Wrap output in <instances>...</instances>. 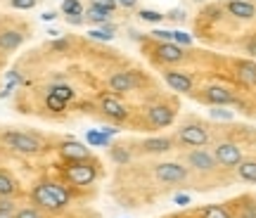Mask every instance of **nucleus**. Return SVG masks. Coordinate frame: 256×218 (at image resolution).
Segmentation results:
<instances>
[{
  "mask_svg": "<svg viewBox=\"0 0 256 218\" xmlns=\"http://www.w3.org/2000/svg\"><path fill=\"white\" fill-rule=\"evenodd\" d=\"M31 200H34V204H36L38 209L62 211L64 206H69L72 194H69V190H66L64 185H60V182L43 180V182H38L36 188L31 190Z\"/></svg>",
  "mask_w": 256,
  "mask_h": 218,
  "instance_id": "1",
  "label": "nucleus"
},
{
  "mask_svg": "<svg viewBox=\"0 0 256 218\" xmlns=\"http://www.w3.org/2000/svg\"><path fill=\"white\" fill-rule=\"evenodd\" d=\"M2 142H5L12 152L24 154V156H34V154H40V152H43V142H40V138L31 136V133L8 130V133H2Z\"/></svg>",
  "mask_w": 256,
  "mask_h": 218,
  "instance_id": "2",
  "label": "nucleus"
},
{
  "mask_svg": "<svg viewBox=\"0 0 256 218\" xmlns=\"http://www.w3.org/2000/svg\"><path fill=\"white\" fill-rule=\"evenodd\" d=\"M64 178L72 182V185H90V182L98 180V168H95V164L92 162H69L66 164V168H64Z\"/></svg>",
  "mask_w": 256,
  "mask_h": 218,
  "instance_id": "3",
  "label": "nucleus"
},
{
  "mask_svg": "<svg viewBox=\"0 0 256 218\" xmlns=\"http://www.w3.org/2000/svg\"><path fill=\"white\" fill-rule=\"evenodd\" d=\"M185 162H188V168H192V171H197V173H214L218 168V164L214 159V152L204 150V147L192 150L190 154L185 156Z\"/></svg>",
  "mask_w": 256,
  "mask_h": 218,
  "instance_id": "4",
  "label": "nucleus"
},
{
  "mask_svg": "<svg viewBox=\"0 0 256 218\" xmlns=\"http://www.w3.org/2000/svg\"><path fill=\"white\" fill-rule=\"evenodd\" d=\"M154 176H156V180H162V182H185L188 176H190V168L183 166V164L164 162L154 166Z\"/></svg>",
  "mask_w": 256,
  "mask_h": 218,
  "instance_id": "5",
  "label": "nucleus"
},
{
  "mask_svg": "<svg viewBox=\"0 0 256 218\" xmlns=\"http://www.w3.org/2000/svg\"><path fill=\"white\" fill-rule=\"evenodd\" d=\"M214 159L223 168H238V164L242 162V152L235 142H218L214 147Z\"/></svg>",
  "mask_w": 256,
  "mask_h": 218,
  "instance_id": "6",
  "label": "nucleus"
},
{
  "mask_svg": "<svg viewBox=\"0 0 256 218\" xmlns=\"http://www.w3.org/2000/svg\"><path fill=\"white\" fill-rule=\"evenodd\" d=\"M178 140L188 147H204L209 142V130L200 124H188L178 130Z\"/></svg>",
  "mask_w": 256,
  "mask_h": 218,
  "instance_id": "7",
  "label": "nucleus"
},
{
  "mask_svg": "<svg viewBox=\"0 0 256 218\" xmlns=\"http://www.w3.org/2000/svg\"><path fill=\"white\" fill-rule=\"evenodd\" d=\"M60 154H62V159H66V162H86V159H90V150L83 145V142L66 140V142H62V147H60Z\"/></svg>",
  "mask_w": 256,
  "mask_h": 218,
  "instance_id": "8",
  "label": "nucleus"
},
{
  "mask_svg": "<svg viewBox=\"0 0 256 218\" xmlns=\"http://www.w3.org/2000/svg\"><path fill=\"white\" fill-rule=\"evenodd\" d=\"M138 88V78L130 72H116L110 76V90L114 92H130Z\"/></svg>",
  "mask_w": 256,
  "mask_h": 218,
  "instance_id": "9",
  "label": "nucleus"
},
{
  "mask_svg": "<svg viewBox=\"0 0 256 218\" xmlns=\"http://www.w3.org/2000/svg\"><path fill=\"white\" fill-rule=\"evenodd\" d=\"M174 109H168L166 104H154V107H150L147 112V118H150V124L154 128H166L174 124Z\"/></svg>",
  "mask_w": 256,
  "mask_h": 218,
  "instance_id": "10",
  "label": "nucleus"
},
{
  "mask_svg": "<svg viewBox=\"0 0 256 218\" xmlns=\"http://www.w3.org/2000/svg\"><path fill=\"white\" fill-rule=\"evenodd\" d=\"M204 100L209 104H216V107H223V104H235V95L223 88V86H209L204 90Z\"/></svg>",
  "mask_w": 256,
  "mask_h": 218,
  "instance_id": "11",
  "label": "nucleus"
},
{
  "mask_svg": "<svg viewBox=\"0 0 256 218\" xmlns=\"http://www.w3.org/2000/svg\"><path fill=\"white\" fill-rule=\"evenodd\" d=\"M100 107H102V112H104L107 116H110V118H116V121L126 118V114H128L126 104H124L119 98H114V95H104V98L100 100Z\"/></svg>",
  "mask_w": 256,
  "mask_h": 218,
  "instance_id": "12",
  "label": "nucleus"
},
{
  "mask_svg": "<svg viewBox=\"0 0 256 218\" xmlns=\"http://www.w3.org/2000/svg\"><path fill=\"white\" fill-rule=\"evenodd\" d=\"M22 43H24V34H22V31H17V28H5V31H0V50H2V52L17 50Z\"/></svg>",
  "mask_w": 256,
  "mask_h": 218,
  "instance_id": "13",
  "label": "nucleus"
},
{
  "mask_svg": "<svg viewBox=\"0 0 256 218\" xmlns=\"http://www.w3.org/2000/svg\"><path fill=\"white\" fill-rule=\"evenodd\" d=\"M164 78H166V83L178 92H190L192 90V78L183 72H166Z\"/></svg>",
  "mask_w": 256,
  "mask_h": 218,
  "instance_id": "14",
  "label": "nucleus"
},
{
  "mask_svg": "<svg viewBox=\"0 0 256 218\" xmlns=\"http://www.w3.org/2000/svg\"><path fill=\"white\" fill-rule=\"evenodd\" d=\"M228 12L238 19H252L256 14V8L247 0H230L228 2Z\"/></svg>",
  "mask_w": 256,
  "mask_h": 218,
  "instance_id": "15",
  "label": "nucleus"
},
{
  "mask_svg": "<svg viewBox=\"0 0 256 218\" xmlns=\"http://www.w3.org/2000/svg\"><path fill=\"white\" fill-rule=\"evenodd\" d=\"M156 54H159V60H164V62H180L185 57L183 48L176 46L174 40H171V43H162L159 50H156Z\"/></svg>",
  "mask_w": 256,
  "mask_h": 218,
  "instance_id": "16",
  "label": "nucleus"
},
{
  "mask_svg": "<svg viewBox=\"0 0 256 218\" xmlns=\"http://www.w3.org/2000/svg\"><path fill=\"white\" fill-rule=\"evenodd\" d=\"M142 150L150 152V154H162V152L171 150V140L168 138H150V140L142 142Z\"/></svg>",
  "mask_w": 256,
  "mask_h": 218,
  "instance_id": "17",
  "label": "nucleus"
},
{
  "mask_svg": "<svg viewBox=\"0 0 256 218\" xmlns=\"http://www.w3.org/2000/svg\"><path fill=\"white\" fill-rule=\"evenodd\" d=\"M238 78L244 83V86H256V62H240Z\"/></svg>",
  "mask_w": 256,
  "mask_h": 218,
  "instance_id": "18",
  "label": "nucleus"
},
{
  "mask_svg": "<svg viewBox=\"0 0 256 218\" xmlns=\"http://www.w3.org/2000/svg\"><path fill=\"white\" fill-rule=\"evenodd\" d=\"M238 176L244 182H256V159H242L238 164Z\"/></svg>",
  "mask_w": 256,
  "mask_h": 218,
  "instance_id": "19",
  "label": "nucleus"
},
{
  "mask_svg": "<svg viewBox=\"0 0 256 218\" xmlns=\"http://www.w3.org/2000/svg\"><path fill=\"white\" fill-rule=\"evenodd\" d=\"M110 10H104V8H98V5H90V8H88V12H83V17L88 19V22H90V24H107V22H110Z\"/></svg>",
  "mask_w": 256,
  "mask_h": 218,
  "instance_id": "20",
  "label": "nucleus"
},
{
  "mask_svg": "<svg viewBox=\"0 0 256 218\" xmlns=\"http://www.w3.org/2000/svg\"><path fill=\"white\" fill-rule=\"evenodd\" d=\"M14 192H17V180L0 168V197H12Z\"/></svg>",
  "mask_w": 256,
  "mask_h": 218,
  "instance_id": "21",
  "label": "nucleus"
},
{
  "mask_svg": "<svg viewBox=\"0 0 256 218\" xmlns=\"http://www.w3.org/2000/svg\"><path fill=\"white\" fill-rule=\"evenodd\" d=\"M88 36L95 38V40H112V38H114V26H112V24H102L100 28L88 31Z\"/></svg>",
  "mask_w": 256,
  "mask_h": 218,
  "instance_id": "22",
  "label": "nucleus"
},
{
  "mask_svg": "<svg viewBox=\"0 0 256 218\" xmlns=\"http://www.w3.org/2000/svg\"><path fill=\"white\" fill-rule=\"evenodd\" d=\"M202 218H232V216H230V211L226 206L211 204V206H206V209L202 211Z\"/></svg>",
  "mask_w": 256,
  "mask_h": 218,
  "instance_id": "23",
  "label": "nucleus"
},
{
  "mask_svg": "<svg viewBox=\"0 0 256 218\" xmlns=\"http://www.w3.org/2000/svg\"><path fill=\"white\" fill-rule=\"evenodd\" d=\"M50 92H52V95H57V98H60V100H64V102L74 100V95H76V92H74V88H72V86H66V83L52 86V88H50Z\"/></svg>",
  "mask_w": 256,
  "mask_h": 218,
  "instance_id": "24",
  "label": "nucleus"
},
{
  "mask_svg": "<svg viewBox=\"0 0 256 218\" xmlns=\"http://www.w3.org/2000/svg\"><path fill=\"white\" fill-rule=\"evenodd\" d=\"M62 12L66 14V17H74V14H83L81 0H64V2H62Z\"/></svg>",
  "mask_w": 256,
  "mask_h": 218,
  "instance_id": "25",
  "label": "nucleus"
},
{
  "mask_svg": "<svg viewBox=\"0 0 256 218\" xmlns=\"http://www.w3.org/2000/svg\"><path fill=\"white\" fill-rule=\"evenodd\" d=\"M14 218H46V216L40 214L38 206H24V209L14 211Z\"/></svg>",
  "mask_w": 256,
  "mask_h": 218,
  "instance_id": "26",
  "label": "nucleus"
},
{
  "mask_svg": "<svg viewBox=\"0 0 256 218\" xmlns=\"http://www.w3.org/2000/svg\"><path fill=\"white\" fill-rule=\"evenodd\" d=\"M112 159H114L116 164H126L128 159H130V154H128V150H126V147L114 145V147H112Z\"/></svg>",
  "mask_w": 256,
  "mask_h": 218,
  "instance_id": "27",
  "label": "nucleus"
},
{
  "mask_svg": "<svg viewBox=\"0 0 256 218\" xmlns=\"http://www.w3.org/2000/svg\"><path fill=\"white\" fill-rule=\"evenodd\" d=\"M46 104H48V109H52V112H62V109L66 107V102L60 100V98H57V95H52V92H48Z\"/></svg>",
  "mask_w": 256,
  "mask_h": 218,
  "instance_id": "28",
  "label": "nucleus"
},
{
  "mask_svg": "<svg viewBox=\"0 0 256 218\" xmlns=\"http://www.w3.org/2000/svg\"><path fill=\"white\" fill-rule=\"evenodd\" d=\"M140 19H142V22H152V24H159V22L164 19V14H159L156 10H140Z\"/></svg>",
  "mask_w": 256,
  "mask_h": 218,
  "instance_id": "29",
  "label": "nucleus"
},
{
  "mask_svg": "<svg viewBox=\"0 0 256 218\" xmlns=\"http://www.w3.org/2000/svg\"><path fill=\"white\" fill-rule=\"evenodd\" d=\"M88 145H107V133H88Z\"/></svg>",
  "mask_w": 256,
  "mask_h": 218,
  "instance_id": "30",
  "label": "nucleus"
},
{
  "mask_svg": "<svg viewBox=\"0 0 256 218\" xmlns=\"http://www.w3.org/2000/svg\"><path fill=\"white\" fill-rule=\"evenodd\" d=\"M10 5L14 10H34L36 8V0H10Z\"/></svg>",
  "mask_w": 256,
  "mask_h": 218,
  "instance_id": "31",
  "label": "nucleus"
},
{
  "mask_svg": "<svg viewBox=\"0 0 256 218\" xmlns=\"http://www.w3.org/2000/svg\"><path fill=\"white\" fill-rule=\"evenodd\" d=\"M0 211H8V214H14L17 211V204L10 200V197H0Z\"/></svg>",
  "mask_w": 256,
  "mask_h": 218,
  "instance_id": "32",
  "label": "nucleus"
},
{
  "mask_svg": "<svg viewBox=\"0 0 256 218\" xmlns=\"http://www.w3.org/2000/svg\"><path fill=\"white\" fill-rule=\"evenodd\" d=\"M240 218H256V204H254V202H249V204H244V206H242Z\"/></svg>",
  "mask_w": 256,
  "mask_h": 218,
  "instance_id": "33",
  "label": "nucleus"
},
{
  "mask_svg": "<svg viewBox=\"0 0 256 218\" xmlns=\"http://www.w3.org/2000/svg\"><path fill=\"white\" fill-rule=\"evenodd\" d=\"M152 36L159 38V40H164V43H171V40H174V31H162V28H156V31H152Z\"/></svg>",
  "mask_w": 256,
  "mask_h": 218,
  "instance_id": "34",
  "label": "nucleus"
},
{
  "mask_svg": "<svg viewBox=\"0 0 256 218\" xmlns=\"http://www.w3.org/2000/svg\"><path fill=\"white\" fill-rule=\"evenodd\" d=\"M174 40H176V46H178V43H183V46H190V43H192V38L188 36V34H183V31H174Z\"/></svg>",
  "mask_w": 256,
  "mask_h": 218,
  "instance_id": "35",
  "label": "nucleus"
},
{
  "mask_svg": "<svg viewBox=\"0 0 256 218\" xmlns=\"http://www.w3.org/2000/svg\"><path fill=\"white\" fill-rule=\"evenodd\" d=\"M92 5H98V8H104V10H110V12H114V8H116V0H92Z\"/></svg>",
  "mask_w": 256,
  "mask_h": 218,
  "instance_id": "36",
  "label": "nucleus"
},
{
  "mask_svg": "<svg viewBox=\"0 0 256 218\" xmlns=\"http://www.w3.org/2000/svg\"><path fill=\"white\" fill-rule=\"evenodd\" d=\"M166 19H171V22H185V12L183 10H171L168 14H164Z\"/></svg>",
  "mask_w": 256,
  "mask_h": 218,
  "instance_id": "37",
  "label": "nucleus"
},
{
  "mask_svg": "<svg viewBox=\"0 0 256 218\" xmlns=\"http://www.w3.org/2000/svg\"><path fill=\"white\" fill-rule=\"evenodd\" d=\"M86 22V17L83 14H74V17H66V24H72V26H78V24H83Z\"/></svg>",
  "mask_w": 256,
  "mask_h": 218,
  "instance_id": "38",
  "label": "nucleus"
},
{
  "mask_svg": "<svg viewBox=\"0 0 256 218\" xmlns=\"http://www.w3.org/2000/svg\"><path fill=\"white\" fill-rule=\"evenodd\" d=\"M116 5H121V8H136L138 0H116Z\"/></svg>",
  "mask_w": 256,
  "mask_h": 218,
  "instance_id": "39",
  "label": "nucleus"
},
{
  "mask_svg": "<svg viewBox=\"0 0 256 218\" xmlns=\"http://www.w3.org/2000/svg\"><path fill=\"white\" fill-rule=\"evenodd\" d=\"M64 48H69V40H55L52 43V50H64Z\"/></svg>",
  "mask_w": 256,
  "mask_h": 218,
  "instance_id": "40",
  "label": "nucleus"
},
{
  "mask_svg": "<svg viewBox=\"0 0 256 218\" xmlns=\"http://www.w3.org/2000/svg\"><path fill=\"white\" fill-rule=\"evenodd\" d=\"M211 114H214L216 118H230V112H220V109H214Z\"/></svg>",
  "mask_w": 256,
  "mask_h": 218,
  "instance_id": "41",
  "label": "nucleus"
},
{
  "mask_svg": "<svg viewBox=\"0 0 256 218\" xmlns=\"http://www.w3.org/2000/svg\"><path fill=\"white\" fill-rule=\"evenodd\" d=\"M188 202H190V197H185V194H178V197H176V204H180V206L188 204Z\"/></svg>",
  "mask_w": 256,
  "mask_h": 218,
  "instance_id": "42",
  "label": "nucleus"
},
{
  "mask_svg": "<svg viewBox=\"0 0 256 218\" xmlns=\"http://www.w3.org/2000/svg\"><path fill=\"white\" fill-rule=\"evenodd\" d=\"M40 17L46 19V22H52V19L57 17V12H43V14H40Z\"/></svg>",
  "mask_w": 256,
  "mask_h": 218,
  "instance_id": "43",
  "label": "nucleus"
},
{
  "mask_svg": "<svg viewBox=\"0 0 256 218\" xmlns=\"http://www.w3.org/2000/svg\"><path fill=\"white\" fill-rule=\"evenodd\" d=\"M247 50H249V52H252V54H256V38H254V40H249Z\"/></svg>",
  "mask_w": 256,
  "mask_h": 218,
  "instance_id": "44",
  "label": "nucleus"
},
{
  "mask_svg": "<svg viewBox=\"0 0 256 218\" xmlns=\"http://www.w3.org/2000/svg\"><path fill=\"white\" fill-rule=\"evenodd\" d=\"M0 218H14V214H8V211H0Z\"/></svg>",
  "mask_w": 256,
  "mask_h": 218,
  "instance_id": "45",
  "label": "nucleus"
}]
</instances>
